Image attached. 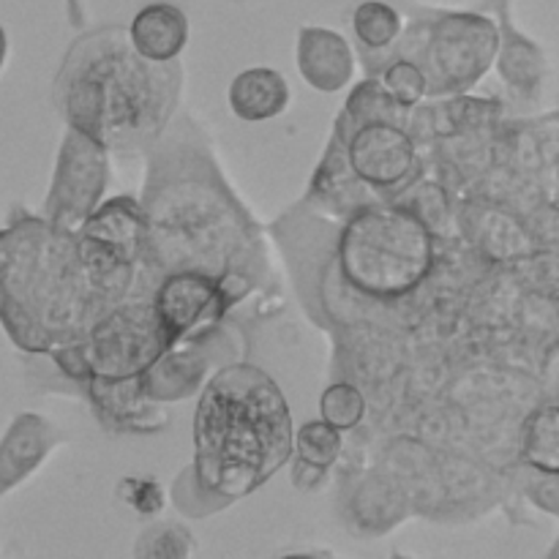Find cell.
<instances>
[{
	"instance_id": "ac0fdd59",
	"label": "cell",
	"mask_w": 559,
	"mask_h": 559,
	"mask_svg": "<svg viewBox=\"0 0 559 559\" xmlns=\"http://www.w3.org/2000/svg\"><path fill=\"white\" fill-rule=\"evenodd\" d=\"M415 511L407 489L391 473H369L355 480L347 495V516L358 533L385 535Z\"/></svg>"
},
{
	"instance_id": "44dd1931",
	"label": "cell",
	"mask_w": 559,
	"mask_h": 559,
	"mask_svg": "<svg viewBox=\"0 0 559 559\" xmlns=\"http://www.w3.org/2000/svg\"><path fill=\"white\" fill-rule=\"evenodd\" d=\"M229 109L243 123H265L289 107V85L278 71L257 66L229 82Z\"/></svg>"
},
{
	"instance_id": "cb8c5ba5",
	"label": "cell",
	"mask_w": 559,
	"mask_h": 559,
	"mask_svg": "<svg viewBox=\"0 0 559 559\" xmlns=\"http://www.w3.org/2000/svg\"><path fill=\"white\" fill-rule=\"evenodd\" d=\"M353 33L358 49L385 52L404 36V16L385 0H366L353 14Z\"/></svg>"
},
{
	"instance_id": "5b68a950",
	"label": "cell",
	"mask_w": 559,
	"mask_h": 559,
	"mask_svg": "<svg viewBox=\"0 0 559 559\" xmlns=\"http://www.w3.org/2000/svg\"><path fill=\"white\" fill-rule=\"evenodd\" d=\"M437 243V235L409 207L393 200L369 205L344 218L338 229V278L371 304H402L435 273Z\"/></svg>"
},
{
	"instance_id": "e0dca14e",
	"label": "cell",
	"mask_w": 559,
	"mask_h": 559,
	"mask_svg": "<svg viewBox=\"0 0 559 559\" xmlns=\"http://www.w3.org/2000/svg\"><path fill=\"white\" fill-rule=\"evenodd\" d=\"M295 60L300 76L320 93L344 91L355 76V49L331 27H300Z\"/></svg>"
},
{
	"instance_id": "6da1fadb",
	"label": "cell",
	"mask_w": 559,
	"mask_h": 559,
	"mask_svg": "<svg viewBox=\"0 0 559 559\" xmlns=\"http://www.w3.org/2000/svg\"><path fill=\"white\" fill-rule=\"evenodd\" d=\"M140 200L145 211L140 278L147 287L175 271H202L222 282L229 309L260 287L267 271L260 224L229 189L211 142L186 115L147 151Z\"/></svg>"
},
{
	"instance_id": "3957f363",
	"label": "cell",
	"mask_w": 559,
	"mask_h": 559,
	"mask_svg": "<svg viewBox=\"0 0 559 559\" xmlns=\"http://www.w3.org/2000/svg\"><path fill=\"white\" fill-rule=\"evenodd\" d=\"M183 66L153 63L134 49L129 27L87 31L63 55L52 102L66 123L80 126L112 153L151 151L175 120Z\"/></svg>"
},
{
	"instance_id": "ba28073f",
	"label": "cell",
	"mask_w": 559,
	"mask_h": 559,
	"mask_svg": "<svg viewBox=\"0 0 559 559\" xmlns=\"http://www.w3.org/2000/svg\"><path fill=\"white\" fill-rule=\"evenodd\" d=\"M109 153L112 151L96 136L80 126L66 123L52 183L41 205V216L47 222L80 233L82 224L104 202V191L109 186Z\"/></svg>"
},
{
	"instance_id": "4316f807",
	"label": "cell",
	"mask_w": 559,
	"mask_h": 559,
	"mask_svg": "<svg viewBox=\"0 0 559 559\" xmlns=\"http://www.w3.org/2000/svg\"><path fill=\"white\" fill-rule=\"evenodd\" d=\"M342 429L328 424L325 418L309 420L295 431V456L306 459V462L317 464V467L331 469L336 459L342 456Z\"/></svg>"
},
{
	"instance_id": "7c38bea8",
	"label": "cell",
	"mask_w": 559,
	"mask_h": 559,
	"mask_svg": "<svg viewBox=\"0 0 559 559\" xmlns=\"http://www.w3.org/2000/svg\"><path fill=\"white\" fill-rule=\"evenodd\" d=\"M456 202L462 238H467L469 246L484 257L511 265V262L540 254L527 218L516 207L486 200V197H464Z\"/></svg>"
},
{
	"instance_id": "484cf974",
	"label": "cell",
	"mask_w": 559,
	"mask_h": 559,
	"mask_svg": "<svg viewBox=\"0 0 559 559\" xmlns=\"http://www.w3.org/2000/svg\"><path fill=\"white\" fill-rule=\"evenodd\" d=\"M197 551L194 538L189 530L178 522H158L142 530L134 546L136 559H183Z\"/></svg>"
},
{
	"instance_id": "277c9868",
	"label": "cell",
	"mask_w": 559,
	"mask_h": 559,
	"mask_svg": "<svg viewBox=\"0 0 559 559\" xmlns=\"http://www.w3.org/2000/svg\"><path fill=\"white\" fill-rule=\"evenodd\" d=\"M115 304L82 257L80 233L16 207L0 238V320L22 353L76 344Z\"/></svg>"
},
{
	"instance_id": "1f68e13d",
	"label": "cell",
	"mask_w": 559,
	"mask_h": 559,
	"mask_svg": "<svg viewBox=\"0 0 559 559\" xmlns=\"http://www.w3.org/2000/svg\"><path fill=\"white\" fill-rule=\"evenodd\" d=\"M66 14H69L71 27L85 25V11H82L80 0H66Z\"/></svg>"
},
{
	"instance_id": "5bb4252c",
	"label": "cell",
	"mask_w": 559,
	"mask_h": 559,
	"mask_svg": "<svg viewBox=\"0 0 559 559\" xmlns=\"http://www.w3.org/2000/svg\"><path fill=\"white\" fill-rule=\"evenodd\" d=\"M82 393L91 402L98 420L112 431L151 435V431H164L169 426V413L164 409V404L147 396L142 377H134V380L87 377L82 382Z\"/></svg>"
},
{
	"instance_id": "8992f818",
	"label": "cell",
	"mask_w": 559,
	"mask_h": 559,
	"mask_svg": "<svg viewBox=\"0 0 559 559\" xmlns=\"http://www.w3.org/2000/svg\"><path fill=\"white\" fill-rule=\"evenodd\" d=\"M364 55L366 74L396 58H413L429 76V98L469 93L497 63L500 55V22L484 11H440L415 5L404 36L385 52Z\"/></svg>"
},
{
	"instance_id": "9c48e42d",
	"label": "cell",
	"mask_w": 559,
	"mask_h": 559,
	"mask_svg": "<svg viewBox=\"0 0 559 559\" xmlns=\"http://www.w3.org/2000/svg\"><path fill=\"white\" fill-rule=\"evenodd\" d=\"M347 140L349 162L364 183H369L377 194L393 200L399 191L407 189L415 178L424 175L418 136L409 126L385 123H353L347 115H338L336 123Z\"/></svg>"
},
{
	"instance_id": "4dcf8cb0",
	"label": "cell",
	"mask_w": 559,
	"mask_h": 559,
	"mask_svg": "<svg viewBox=\"0 0 559 559\" xmlns=\"http://www.w3.org/2000/svg\"><path fill=\"white\" fill-rule=\"evenodd\" d=\"M328 478V467H317V464L306 462V459H295V473L293 480L300 491H314Z\"/></svg>"
},
{
	"instance_id": "7402d4cb",
	"label": "cell",
	"mask_w": 559,
	"mask_h": 559,
	"mask_svg": "<svg viewBox=\"0 0 559 559\" xmlns=\"http://www.w3.org/2000/svg\"><path fill=\"white\" fill-rule=\"evenodd\" d=\"M519 462L544 475H559V396L540 399L519 429Z\"/></svg>"
},
{
	"instance_id": "d4e9b609",
	"label": "cell",
	"mask_w": 559,
	"mask_h": 559,
	"mask_svg": "<svg viewBox=\"0 0 559 559\" xmlns=\"http://www.w3.org/2000/svg\"><path fill=\"white\" fill-rule=\"evenodd\" d=\"M366 413H369V402H366L364 391L349 380L333 382L320 396V418H325L328 424L342 431L358 429Z\"/></svg>"
},
{
	"instance_id": "9a60e30c",
	"label": "cell",
	"mask_w": 559,
	"mask_h": 559,
	"mask_svg": "<svg viewBox=\"0 0 559 559\" xmlns=\"http://www.w3.org/2000/svg\"><path fill=\"white\" fill-rule=\"evenodd\" d=\"M480 11H491L500 22V55L497 74L516 102L533 104L546 80V55L533 38L524 36L511 20V0H486Z\"/></svg>"
},
{
	"instance_id": "2e32d148",
	"label": "cell",
	"mask_w": 559,
	"mask_h": 559,
	"mask_svg": "<svg viewBox=\"0 0 559 559\" xmlns=\"http://www.w3.org/2000/svg\"><path fill=\"white\" fill-rule=\"evenodd\" d=\"M60 442H66V435L52 420L36 413L16 415L0 442V495L31 478Z\"/></svg>"
},
{
	"instance_id": "30bf717a",
	"label": "cell",
	"mask_w": 559,
	"mask_h": 559,
	"mask_svg": "<svg viewBox=\"0 0 559 559\" xmlns=\"http://www.w3.org/2000/svg\"><path fill=\"white\" fill-rule=\"evenodd\" d=\"M151 298L173 344L222 325L229 314L222 282L202 271L169 273L153 287Z\"/></svg>"
},
{
	"instance_id": "4fadbf2b",
	"label": "cell",
	"mask_w": 559,
	"mask_h": 559,
	"mask_svg": "<svg viewBox=\"0 0 559 559\" xmlns=\"http://www.w3.org/2000/svg\"><path fill=\"white\" fill-rule=\"evenodd\" d=\"M380 202L388 200L358 178L353 162H349L347 140H344L342 129L333 126L331 142H328V151L322 156L320 167L311 175L309 194H306L304 205L322 213H331V216L344 222L353 213L364 211L369 205H380Z\"/></svg>"
},
{
	"instance_id": "d6a6232c",
	"label": "cell",
	"mask_w": 559,
	"mask_h": 559,
	"mask_svg": "<svg viewBox=\"0 0 559 559\" xmlns=\"http://www.w3.org/2000/svg\"><path fill=\"white\" fill-rule=\"evenodd\" d=\"M527 123H559V112L544 115V118H538V120H527Z\"/></svg>"
},
{
	"instance_id": "52a82bcc",
	"label": "cell",
	"mask_w": 559,
	"mask_h": 559,
	"mask_svg": "<svg viewBox=\"0 0 559 559\" xmlns=\"http://www.w3.org/2000/svg\"><path fill=\"white\" fill-rule=\"evenodd\" d=\"M173 347L153 298H129L109 309L85 336L47 355L60 374L80 385L87 377L134 380L145 377Z\"/></svg>"
},
{
	"instance_id": "f546056e",
	"label": "cell",
	"mask_w": 559,
	"mask_h": 559,
	"mask_svg": "<svg viewBox=\"0 0 559 559\" xmlns=\"http://www.w3.org/2000/svg\"><path fill=\"white\" fill-rule=\"evenodd\" d=\"M524 218H527V227L533 233L538 251L559 254V197L544 200L533 211L524 213Z\"/></svg>"
},
{
	"instance_id": "603a6c76",
	"label": "cell",
	"mask_w": 559,
	"mask_h": 559,
	"mask_svg": "<svg viewBox=\"0 0 559 559\" xmlns=\"http://www.w3.org/2000/svg\"><path fill=\"white\" fill-rule=\"evenodd\" d=\"M353 123H374V120H385V123H402L413 129L415 107H404L385 85L380 76H369L360 85L353 87L347 104L342 109Z\"/></svg>"
},
{
	"instance_id": "d6986e66",
	"label": "cell",
	"mask_w": 559,
	"mask_h": 559,
	"mask_svg": "<svg viewBox=\"0 0 559 559\" xmlns=\"http://www.w3.org/2000/svg\"><path fill=\"white\" fill-rule=\"evenodd\" d=\"M80 235L98 240L109 251L134 262V265H142V254H145V211H142V200L129 194L104 200L91 213V218L82 224Z\"/></svg>"
},
{
	"instance_id": "f1b7e54d",
	"label": "cell",
	"mask_w": 559,
	"mask_h": 559,
	"mask_svg": "<svg viewBox=\"0 0 559 559\" xmlns=\"http://www.w3.org/2000/svg\"><path fill=\"white\" fill-rule=\"evenodd\" d=\"M522 489L524 497L533 502L538 511L549 513V516L559 519V475H544L535 473V469L522 467ZM551 559H559V538L557 544L549 549Z\"/></svg>"
},
{
	"instance_id": "83f0119b",
	"label": "cell",
	"mask_w": 559,
	"mask_h": 559,
	"mask_svg": "<svg viewBox=\"0 0 559 559\" xmlns=\"http://www.w3.org/2000/svg\"><path fill=\"white\" fill-rule=\"evenodd\" d=\"M380 80L404 107H418L424 98H429V76L413 58L388 60L380 69Z\"/></svg>"
},
{
	"instance_id": "8fae6325",
	"label": "cell",
	"mask_w": 559,
	"mask_h": 559,
	"mask_svg": "<svg viewBox=\"0 0 559 559\" xmlns=\"http://www.w3.org/2000/svg\"><path fill=\"white\" fill-rule=\"evenodd\" d=\"M227 336L222 325L211 328L205 333L183 338V342L173 344L162 358L153 364V369L142 377L145 382V393L158 404L183 402V399L194 396L205 382L211 380V369L216 366L218 358L240 360L238 353L227 347L222 338Z\"/></svg>"
},
{
	"instance_id": "7a4b0ae2",
	"label": "cell",
	"mask_w": 559,
	"mask_h": 559,
	"mask_svg": "<svg viewBox=\"0 0 559 559\" xmlns=\"http://www.w3.org/2000/svg\"><path fill=\"white\" fill-rule=\"evenodd\" d=\"M295 456V426L282 388L260 366H218L194 413V462L173 486L189 516H211L254 495Z\"/></svg>"
},
{
	"instance_id": "ffe728a7",
	"label": "cell",
	"mask_w": 559,
	"mask_h": 559,
	"mask_svg": "<svg viewBox=\"0 0 559 559\" xmlns=\"http://www.w3.org/2000/svg\"><path fill=\"white\" fill-rule=\"evenodd\" d=\"M131 44L153 63H173L189 41V20L173 3H151L134 14L129 25Z\"/></svg>"
}]
</instances>
